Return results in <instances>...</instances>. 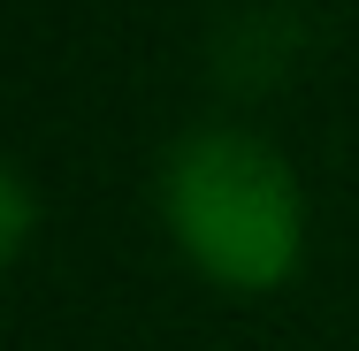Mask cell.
<instances>
[{
	"label": "cell",
	"instance_id": "1",
	"mask_svg": "<svg viewBox=\"0 0 359 351\" xmlns=\"http://www.w3.org/2000/svg\"><path fill=\"white\" fill-rule=\"evenodd\" d=\"M161 221L176 252L222 290H276L306 252V191L298 168L252 130H191L161 160Z\"/></svg>",
	"mask_w": 359,
	"mask_h": 351
},
{
	"label": "cell",
	"instance_id": "2",
	"mask_svg": "<svg viewBox=\"0 0 359 351\" xmlns=\"http://www.w3.org/2000/svg\"><path fill=\"white\" fill-rule=\"evenodd\" d=\"M23 245H31V184L8 168L0 176V260H23Z\"/></svg>",
	"mask_w": 359,
	"mask_h": 351
}]
</instances>
